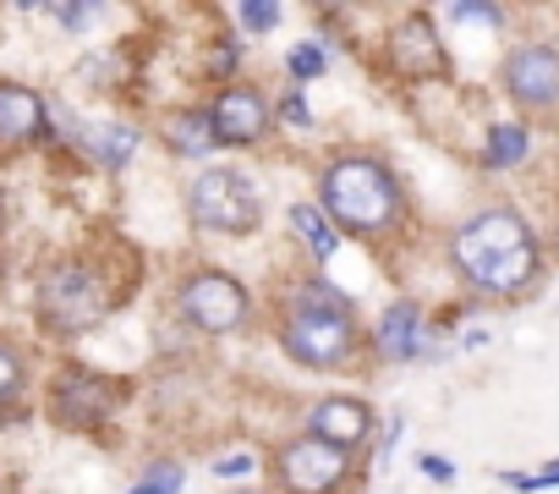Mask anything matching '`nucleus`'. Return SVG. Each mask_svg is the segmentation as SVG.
<instances>
[{
  "mask_svg": "<svg viewBox=\"0 0 559 494\" xmlns=\"http://www.w3.org/2000/svg\"><path fill=\"white\" fill-rule=\"evenodd\" d=\"M450 259L483 292H521L537 275V236L515 209H483L455 231Z\"/></svg>",
  "mask_w": 559,
  "mask_h": 494,
  "instance_id": "f257e3e1",
  "label": "nucleus"
},
{
  "mask_svg": "<svg viewBox=\"0 0 559 494\" xmlns=\"http://www.w3.org/2000/svg\"><path fill=\"white\" fill-rule=\"evenodd\" d=\"M319 203L346 231H362V236L390 231L401 220V181L390 176V165H379L368 154H346L319 176Z\"/></svg>",
  "mask_w": 559,
  "mask_h": 494,
  "instance_id": "f03ea898",
  "label": "nucleus"
},
{
  "mask_svg": "<svg viewBox=\"0 0 559 494\" xmlns=\"http://www.w3.org/2000/svg\"><path fill=\"white\" fill-rule=\"evenodd\" d=\"M39 314H45L50 330L83 336V330H94L110 314V292H105V281L88 264H56L39 281Z\"/></svg>",
  "mask_w": 559,
  "mask_h": 494,
  "instance_id": "7ed1b4c3",
  "label": "nucleus"
},
{
  "mask_svg": "<svg viewBox=\"0 0 559 494\" xmlns=\"http://www.w3.org/2000/svg\"><path fill=\"white\" fill-rule=\"evenodd\" d=\"M187 209L203 231H225V236H247L258 225V192L236 176V170H203L187 187Z\"/></svg>",
  "mask_w": 559,
  "mask_h": 494,
  "instance_id": "20e7f679",
  "label": "nucleus"
},
{
  "mask_svg": "<svg viewBox=\"0 0 559 494\" xmlns=\"http://www.w3.org/2000/svg\"><path fill=\"white\" fill-rule=\"evenodd\" d=\"M121 401V385L94 374V368H67L56 385H50V417L67 423V428H94L116 412Z\"/></svg>",
  "mask_w": 559,
  "mask_h": 494,
  "instance_id": "39448f33",
  "label": "nucleus"
},
{
  "mask_svg": "<svg viewBox=\"0 0 559 494\" xmlns=\"http://www.w3.org/2000/svg\"><path fill=\"white\" fill-rule=\"evenodd\" d=\"M181 314H187V325H198L209 336H230L247 325V292L230 275L209 270V275H192L181 286Z\"/></svg>",
  "mask_w": 559,
  "mask_h": 494,
  "instance_id": "423d86ee",
  "label": "nucleus"
},
{
  "mask_svg": "<svg viewBox=\"0 0 559 494\" xmlns=\"http://www.w3.org/2000/svg\"><path fill=\"white\" fill-rule=\"evenodd\" d=\"M286 352L308 368H335L352 357V319L346 314H313V308H297L286 319Z\"/></svg>",
  "mask_w": 559,
  "mask_h": 494,
  "instance_id": "0eeeda50",
  "label": "nucleus"
},
{
  "mask_svg": "<svg viewBox=\"0 0 559 494\" xmlns=\"http://www.w3.org/2000/svg\"><path fill=\"white\" fill-rule=\"evenodd\" d=\"M341 478H346V450H335L313 434L280 450V483L292 494H330V489H341Z\"/></svg>",
  "mask_w": 559,
  "mask_h": 494,
  "instance_id": "6e6552de",
  "label": "nucleus"
},
{
  "mask_svg": "<svg viewBox=\"0 0 559 494\" xmlns=\"http://www.w3.org/2000/svg\"><path fill=\"white\" fill-rule=\"evenodd\" d=\"M504 89L521 105H554L559 99V50L548 45H521L504 61Z\"/></svg>",
  "mask_w": 559,
  "mask_h": 494,
  "instance_id": "1a4fd4ad",
  "label": "nucleus"
},
{
  "mask_svg": "<svg viewBox=\"0 0 559 494\" xmlns=\"http://www.w3.org/2000/svg\"><path fill=\"white\" fill-rule=\"evenodd\" d=\"M209 121H214V143H258L274 116H269L258 89H225L209 105Z\"/></svg>",
  "mask_w": 559,
  "mask_h": 494,
  "instance_id": "9d476101",
  "label": "nucleus"
},
{
  "mask_svg": "<svg viewBox=\"0 0 559 494\" xmlns=\"http://www.w3.org/2000/svg\"><path fill=\"white\" fill-rule=\"evenodd\" d=\"M390 67L401 72V78H439L444 72V50H439V39H433V23H423V17H406L395 34H390Z\"/></svg>",
  "mask_w": 559,
  "mask_h": 494,
  "instance_id": "9b49d317",
  "label": "nucleus"
},
{
  "mask_svg": "<svg viewBox=\"0 0 559 494\" xmlns=\"http://www.w3.org/2000/svg\"><path fill=\"white\" fill-rule=\"evenodd\" d=\"M308 428H313V439H324V445H335V450H352V445H362V439H368L373 412H368L362 401H341V396H330V401H319V407H313Z\"/></svg>",
  "mask_w": 559,
  "mask_h": 494,
  "instance_id": "f8f14e48",
  "label": "nucleus"
},
{
  "mask_svg": "<svg viewBox=\"0 0 559 494\" xmlns=\"http://www.w3.org/2000/svg\"><path fill=\"white\" fill-rule=\"evenodd\" d=\"M45 132V99L23 83H0V143H28Z\"/></svg>",
  "mask_w": 559,
  "mask_h": 494,
  "instance_id": "ddd939ff",
  "label": "nucleus"
},
{
  "mask_svg": "<svg viewBox=\"0 0 559 494\" xmlns=\"http://www.w3.org/2000/svg\"><path fill=\"white\" fill-rule=\"evenodd\" d=\"M417 325H423L417 303H390V308H384V319H379V336H373V341H379V352H384L390 363L417 357V346H423V341H417V336H423Z\"/></svg>",
  "mask_w": 559,
  "mask_h": 494,
  "instance_id": "4468645a",
  "label": "nucleus"
},
{
  "mask_svg": "<svg viewBox=\"0 0 559 494\" xmlns=\"http://www.w3.org/2000/svg\"><path fill=\"white\" fill-rule=\"evenodd\" d=\"M165 143H170L181 160H203V154L214 149V121H209V110H181V116H170Z\"/></svg>",
  "mask_w": 559,
  "mask_h": 494,
  "instance_id": "2eb2a0df",
  "label": "nucleus"
},
{
  "mask_svg": "<svg viewBox=\"0 0 559 494\" xmlns=\"http://www.w3.org/2000/svg\"><path fill=\"white\" fill-rule=\"evenodd\" d=\"M78 138H83V149H88L99 165H127L132 149H138V127H121V121H110V127H83Z\"/></svg>",
  "mask_w": 559,
  "mask_h": 494,
  "instance_id": "dca6fc26",
  "label": "nucleus"
},
{
  "mask_svg": "<svg viewBox=\"0 0 559 494\" xmlns=\"http://www.w3.org/2000/svg\"><path fill=\"white\" fill-rule=\"evenodd\" d=\"M292 231L313 247V259H319V264L335 259V247H341V242H335V231L324 225V214H319L313 203H292Z\"/></svg>",
  "mask_w": 559,
  "mask_h": 494,
  "instance_id": "f3484780",
  "label": "nucleus"
},
{
  "mask_svg": "<svg viewBox=\"0 0 559 494\" xmlns=\"http://www.w3.org/2000/svg\"><path fill=\"white\" fill-rule=\"evenodd\" d=\"M521 160H526V127H521V121L488 127V165L504 170V165H521Z\"/></svg>",
  "mask_w": 559,
  "mask_h": 494,
  "instance_id": "a211bd4d",
  "label": "nucleus"
},
{
  "mask_svg": "<svg viewBox=\"0 0 559 494\" xmlns=\"http://www.w3.org/2000/svg\"><path fill=\"white\" fill-rule=\"evenodd\" d=\"M132 494H181V467L176 461H154L143 472V483H132Z\"/></svg>",
  "mask_w": 559,
  "mask_h": 494,
  "instance_id": "6ab92c4d",
  "label": "nucleus"
},
{
  "mask_svg": "<svg viewBox=\"0 0 559 494\" xmlns=\"http://www.w3.org/2000/svg\"><path fill=\"white\" fill-rule=\"evenodd\" d=\"M319 72H324V45H297V50H292V78L308 83V78H319Z\"/></svg>",
  "mask_w": 559,
  "mask_h": 494,
  "instance_id": "aec40b11",
  "label": "nucleus"
},
{
  "mask_svg": "<svg viewBox=\"0 0 559 494\" xmlns=\"http://www.w3.org/2000/svg\"><path fill=\"white\" fill-rule=\"evenodd\" d=\"M241 23H247L252 34H269V28L280 23V7H274V0H247V7H241Z\"/></svg>",
  "mask_w": 559,
  "mask_h": 494,
  "instance_id": "412c9836",
  "label": "nucleus"
},
{
  "mask_svg": "<svg viewBox=\"0 0 559 494\" xmlns=\"http://www.w3.org/2000/svg\"><path fill=\"white\" fill-rule=\"evenodd\" d=\"M17 390H23V363H17V352L0 346V401H12Z\"/></svg>",
  "mask_w": 559,
  "mask_h": 494,
  "instance_id": "4be33fe9",
  "label": "nucleus"
},
{
  "mask_svg": "<svg viewBox=\"0 0 559 494\" xmlns=\"http://www.w3.org/2000/svg\"><path fill=\"white\" fill-rule=\"evenodd\" d=\"M450 17H461V23H499V7H483V0H455Z\"/></svg>",
  "mask_w": 559,
  "mask_h": 494,
  "instance_id": "5701e85b",
  "label": "nucleus"
},
{
  "mask_svg": "<svg viewBox=\"0 0 559 494\" xmlns=\"http://www.w3.org/2000/svg\"><path fill=\"white\" fill-rule=\"evenodd\" d=\"M280 121H286V127H313L308 99H302V94H286V105H280Z\"/></svg>",
  "mask_w": 559,
  "mask_h": 494,
  "instance_id": "b1692460",
  "label": "nucleus"
},
{
  "mask_svg": "<svg viewBox=\"0 0 559 494\" xmlns=\"http://www.w3.org/2000/svg\"><path fill=\"white\" fill-rule=\"evenodd\" d=\"M236 72V45H214L209 50V78H230Z\"/></svg>",
  "mask_w": 559,
  "mask_h": 494,
  "instance_id": "393cba45",
  "label": "nucleus"
},
{
  "mask_svg": "<svg viewBox=\"0 0 559 494\" xmlns=\"http://www.w3.org/2000/svg\"><path fill=\"white\" fill-rule=\"evenodd\" d=\"M252 467H258L252 456H225V461H219L214 472H219V478H241V472H252Z\"/></svg>",
  "mask_w": 559,
  "mask_h": 494,
  "instance_id": "a878e982",
  "label": "nucleus"
},
{
  "mask_svg": "<svg viewBox=\"0 0 559 494\" xmlns=\"http://www.w3.org/2000/svg\"><path fill=\"white\" fill-rule=\"evenodd\" d=\"M423 472H428L433 483H450V478H455V467H450L444 456H423Z\"/></svg>",
  "mask_w": 559,
  "mask_h": 494,
  "instance_id": "bb28decb",
  "label": "nucleus"
},
{
  "mask_svg": "<svg viewBox=\"0 0 559 494\" xmlns=\"http://www.w3.org/2000/svg\"><path fill=\"white\" fill-rule=\"evenodd\" d=\"M56 17H61V23H67V28L78 34V28H83V23H88L94 12H88V7H56Z\"/></svg>",
  "mask_w": 559,
  "mask_h": 494,
  "instance_id": "cd10ccee",
  "label": "nucleus"
},
{
  "mask_svg": "<svg viewBox=\"0 0 559 494\" xmlns=\"http://www.w3.org/2000/svg\"><path fill=\"white\" fill-rule=\"evenodd\" d=\"M548 483H559V461H548V472L532 478V489H548Z\"/></svg>",
  "mask_w": 559,
  "mask_h": 494,
  "instance_id": "c85d7f7f",
  "label": "nucleus"
},
{
  "mask_svg": "<svg viewBox=\"0 0 559 494\" xmlns=\"http://www.w3.org/2000/svg\"><path fill=\"white\" fill-rule=\"evenodd\" d=\"M247 494H258V489H247Z\"/></svg>",
  "mask_w": 559,
  "mask_h": 494,
  "instance_id": "c756f323",
  "label": "nucleus"
}]
</instances>
